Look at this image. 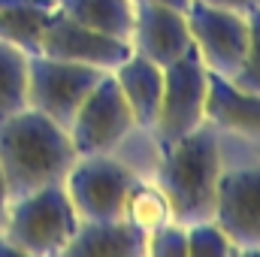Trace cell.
Here are the masks:
<instances>
[{
	"label": "cell",
	"instance_id": "6da1fadb",
	"mask_svg": "<svg viewBox=\"0 0 260 257\" xmlns=\"http://www.w3.org/2000/svg\"><path fill=\"white\" fill-rule=\"evenodd\" d=\"M67 127L55 124L37 109H21L0 118V170L9 197L64 182L76 160Z\"/></svg>",
	"mask_w": 260,
	"mask_h": 257
},
{
	"label": "cell",
	"instance_id": "7a4b0ae2",
	"mask_svg": "<svg viewBox=\"0 0 260 257\" xmlns=\"http://www.w3.org/2000/svg\"><path fill=\"white\" fill-rule=\"evenodd\" d=\"M221 170V139L209 121L164 148V157L154 170V182L170 200L173 221L194 224L215 215Z\"/></svg>",
	"mask_w": 260,
	"mask_h": 257
},
{
	"label": "cell",
	"instance_id": "3957f363",
	"mask_svg": "<svg viewBox=\"0 0 260 257\" xmlns=\"http://www.w3.org/2000/svg\"><path fill=\"white\" fill-rule=\"evenodd\" d=\"M76 227L79 215L64 182H55L9 200L3 236L18 248V254H64Z\"/></svg>",
	"mask_w": 260,
	"mask_h": 257
},
{
	"label": "cell",
	"instance_id": "277c9868",
	"mask_svg": "<svg viewBox=\"0 0 260 257\" xmlns=\"http://www.w3.org/2000/svg\"><path fill=\"white\" fill-rule=\"evenodd\" d=\"M106 76V70L85 64H70L49 55H27V106L70 127L76 109L91 94V88Z\"/></svg>",
	"mask_w": 260,
	"mask_h": 257
},
{
	"label": "cell",
	"instance_id": "5b68a950",
	"mask_svg": "<svg viewBox=\"0 0 260 257\" xmlns=\"http://www.w3.org/2000/svg\"><path fill=\"white\" fill-rule=\"evenodd\" d=\"M206 88H209V70L203 58L191 46L182 58L164 67V94H160V112L154 121V136L160 151L170 148L176 139L191 133L206 121Z\"/></svg>",
	"mask_w": 260,
	"mask_h": 257
},
{
	"label": "cell",
	"instance_id": "8992f818",
	"mask_svg": "<svg viewBox=\"0 0 260 257\" xmlns=\"http://www.w3.org/2000/svg\"><path fill=\"white\" fill-rule=\"evenodd\" d=\"M136 182V173L127 164L115 160L109 154H79L64 176L67 197L79 218L85 221H106L121 218L124 200L130 185Z\"/></svg>",
	"mask_w": 260,
	"mask_h": 257
},
{
	"label": "cell",
	"instance_id": "52a82bcc",
	"mask_svg": "<svg viewBox=\"0 0 260 257\" xmlns=\"http://www.w3.org/2000/svg\"><path fill=\"white\" fill-rule=\"evenodd\" d=\"M133 130L136 124H133L127 100L118 82L112 79V73H106L76 109L67 133H70L76 154H109Z\"/></svg>",
	"mask_w": 260,
	"mask_h": 257
},
{
	"label": "cell",
	"instance_id": "ba28073f",
	"mask_svg": "<svg viewBox=\"0 0 260 257\" xmlns=\"http://www.w3.org/2000/svg\"><path fill=\"white\" fill-rule=\"evenodd\" d=\"M185 18H188L194 49L203 58L206 70L224 79H233L248 49V15L191 0Z\"/></svg>",
	"mask_w": 260,
	"mask_h": 257
},
{
	"label": "cell",
	"instance_id": "9c48e42d",
	"mask_svg": "<svg viewBox=\"0 0 260 257\" xmlns=\"http://www.w3.org/2000/svg\"><path fill=\"white\" fill-rule=\"evenodd\" d=\"M227 239L236 245V254L260 251V164L221 170L215 215Z\"/></svg>",
	"mask_w": 260,
	"mask_h": 257
},
{
	"label": "cell",
	"instance_id": "30bf717a",
	"mask_svg": "<svg viewBox=\"0 0 260 257\" xmlns=\"http://www.w3.org/2000/svg\"><path fill=\"white\" fill-rule=\"evenodd\" d=\"M37 52L49 55V58H58V61L97 67V70L112 73L133 49H130V43L112 40L100 30H91V27L73 21L70 15H64L61 9H55L46 18L43 30H40Z\"/></svg>",
	"mask_w": 260,
	"mask_h": 257
},
{
	"label": "cell",
	"instance_id": "8fae6325",
	"mask_svg": "<svg viewBox=\"0 0 260 257\" xmlns=\"http://www.w3.org/2000/svg\"><path fill=\"white\" fill-rule=\"evenodd\" d=\"M194 46L185 12L148 0H133V34L130 49L157 67L173 64Z\"/></svg>",
	"mask_w": 260,
	"mask_h": 257
},
{
	"label": "cell",
	"instance_id": "7c38bea8",
	"mask_svg": "<svg viewBox=\"0 0 260 257\" xmlns=\"http://www.w3.org/2000/svg\"><path fill=\"white\" fill-rule=\"evenodd\" d=\"M203 115L215 130L260 142V94L236 88L233 79L209 73Z\"/></svg>",
	"mask_w": 260,
	"mask_h": 257
},
{
	"label": "cell",
	"instance_id": "4fadbf2b",
	"mask_svg": "<svg viewBox=\"0 0 260 257\" xmlns=\"http://www.w3.org/2000/svg\"><path fill=\"white\" fill-rule=\"evenodd\" d=\"M112 79L118 82L124 100L130 106L136 130H151L160 112V94H164V67L130 52L121 64L112 70Z\"/></svg>",
	"mask_w": 260,
	"mask_h": 257
},
{
	"label": "cell",
	"instance_id": "5bb4252c",
	"mask_svg": "<svg viewBox=\"0 0 260 257\" xmlns=\"http://www.w3.org/2000/svg\"><path fill=\"white\" fill-rule=\"evenodd\" d=\"M64 254H94V257H142L145 254V233H139L124 218H106V221H85L79 218V227L73 239L67 242Z\"/></svg>",
	"mask_w": 260,
	"mask_h": 257
},
{
	"label": "cell",
	"instance_id": "9a60e30c",
	"mask_svg": "<svg viewBox=\"0 0 260 257\" xmlns=\"http://www.w3.org/2000/svg\"><path fill=\"white\" fill-rule=\"evenodd\" d=\"M55 6L73 21L100 30L112 40L130 43L133 34V0H55Z\"/></svg>",
	"mask_w": 260,
	"mask_h": 257
},
{
	"label": "cell",
	"instance_id": "2e32d148",
	"mask_svg": "<svg viewBox=\"0 0 260 257\" xmlns=\"http://www.w3.org/2000/svg\"><path fill=\"white\" fill-rule=\"evenodd\" d=\"M55 9V0H0V40L34 55L40 30Z\"/></svg>",
	"mask_w": 260,
	"mask_h": 257
},
{
	"label": "cell",
	"instance_id": "e0dca14e",
	"mask_svg": "<svg viewBox=\"0 0 260 257\" xmlns=\"http://www.w3.org/2000/svg\"><path fill=\"white\" fill-rule=\"evenodd\" d=\"M121 218L133 224L139 233H154L157 227H164V224H170L173 221V209H170V200L164 197V191L157 188V182L151 179H139L136 176V182L130 185L127 191V200H124V212H121Z\"/></svg>",
	"mask_w": 260,
	"mask_h": 257
},
{
	"label": "cell",
	"instance_id": "ac0fdd59",
	"mask_svg": "<svg viewBox=\"0 0 260 257\" xmlns=\"http://www.w3.org/2000/svg\"><path fill=\"white\" fill-rule=\"evenodd\" d=\"M27 109V52L0 40V118Z\"/></svg>",
	"mask_w": 260,
	"mask_h": 257
},
{
	"label": "cell",
	"instance_id": "d6986e66",
	"mask_svg": "<svg viewBox=\"0 0 260 257\" xmlns=\"http://www.w3.org/2000/svg\"><path fill=\"white\" fill-rule=\"evenodd\" d=\"M188 227V257H227L236 254V245L227 239L215 218L185 224Z\"/></svg>",
	"mask_w": 260,
	"mask_h": 257
},
{
	"label": "cell",
	"instance_id": "ffe728a7",
	"mask_svg": "<svg viewBox=\"0 0 260 257\" xmlns=\"http://www.w3.org/2000/svg\"><path fill=\"white\" fill-rule=\"evenodd\" d=\"M233 85L242 91L260 94V6L248 12V49H245L242 67L233 76Z\"/></svg>",
	"mask_w": 260,
	"mask_h": 257
},
{
	"label": "cell",
	"instance_id": "44dd1931",
	"mask_svg": "<svg viewBox=\"0 0 260 257\" xmlns=\"http://www.w3.org/2000/svg\"><path fill=\"white\" fill-rule=\"evenodd\" d=\"M145 254L151 257H188V227L170 221L145 236Z\"/></svg>",
	"mask_w": 260,
	"mask_h": 257
},
{
	"label": "cell",
	"instance_id": "7402d4cb",
	"mask_svg": "<svg viewBox=\"0 0 260 257\" xmlns=\"http://www.w3.org/2000/svg\"><path fill=\"white\" fill-rule=\"evenodd\" d=\"M200 3H209V6H218V9H230V12H239V15H248L251 9L260 6V0H200Z\"/></svg>",
	"mask_w": 260,
	"mask_h": 257
},
{
	"label": "cell",
	"instance_id": "603a6c76",
	"mask_svg": "<svg viewBox=\"0 0 260 257\" xmlns=\"http://www.w3.org/2000/svg\"><path fill=\"white\" fill-rule=\"evenodd\" d=\"M9 188H6V179H3V170H0V233H3V224H6V212H9Z\"/></svg>",
	"mask_w": 260,
	"mask_h": 257
},
{
	"label": "cell",
	"instance_id": "cb8c5ba5",
	"mask_svg": "<svg viewBox=\"0 0 260 257\" xmlns=\"http://www.w3.org/2000/svg\"><path fill=\"white\" fill-rule=\"evenodd\" d=\"M148 3H160V6H173V9H179V12H188V6H191V0H148Z\"/></svg>",
	"mask_w": 260,
	"mask_h": 257
},
{
	"label": "cell",
	"instance_id": "d4e9b609",
	"mask_svg": "<svg viewBox=\"0 0 260 257\" xmlns=\"http://www.w3.org/2000/svg\"><path fill=\"white\" fill-rule=\"evenodd\" d=\"M257 154H260V142H257Z\"/></svg>",
	"mask_w": 260,
	"mask_h": 257
},
{
	"label": "cell",
	"instance_id": "484cf974",
	"mask_svg": "<svg viewBox=\"0 0 260 257\" xmlns=\"http://www.w3.org/2000/svg\"><path fill=\"white\" fill-rule=\"evenodd\" d=\"M257 254H260V251H257Z\"/></svg>",
	"mask_w": 260,
	"mask_h": 257
}]
</instances>
